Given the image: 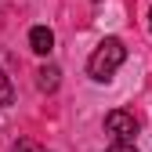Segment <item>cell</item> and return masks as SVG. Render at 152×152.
Here are the masks:
<instances>
[{"label": "cell", "instance_id": "cell-2", "mask_svg": "<svg viewBox=\"0 0 152 152\" xmlns=\"http://www.w3.org/2000/svg\"><path fill=\"white\" fill-rule=\"evenodd\" d=\"M105 130L116 141H130V145H134V138H138V120L130 116L127 109H112L109 116H105Z\"/></svg>", "mask_w": 152, "mask_h": 152}, {"label": "cell", "instance_id": "cell-4", "mask_svg": "<svg viewBox=\"0 0 152 152\" xmlns=\"http://www.w3.org/2000/svg\"><path fill=\"white\" fill-rule=\"evenodd\" d=\"M58 83H62V69L58 65H40V72H36V87L40 91H58Z\"/></svg>", "mask_w": 152, "mask_h": 152}, {"label": "cell", "instance_id": "cell-1", "mask_svg": "<svg viewBox=\"0 0 152 152\" xmlns=\"http://www.w3.org/2000/svg\"><path fill=\"white\" fill-rule=\"evenodd\" d=\"M123 62H127L123 40H120V36H105V40L94 47V54L87 58V76L98 80V83H105V80H112V72H116Z\"/></svg>", "mask_w": 152, "mask_h": 152}, {"label": "cell", "instance_id": "cell-7", "mask_svg": "<svg viewBox=\"0 0 152 152\" xmlns=\"http://www.w3.org/2000/svg\"><path fill=\"white\" fill-rule=\"evenodd\" d=\"M105 152H138V148L130 145V141H112V145H109Z\"/></svg>", "mask_w": 152, "mask_h": 152}, {"label": "cell", "instance_id": "cell-5", "mask_svg": "<svg viewBox=\"0 0 152 152\" xmlns=\"http://www.w3.org/2000/svg\"><path fill=\"white\" fill-rule=\"evenodd\" d=\"M11 102H15V87H11V80H7V72L0 69V109L11 105Z\"/></svg>", "mask_w": 152, "mask_h": 152}, {"label": "cell", "instance_id": "cell-3", "mask_svg": "<svg viewBox=\"0 0 152 152\" xmlns=\"http://www.w3.org/2000/svg\"><path fill=\"white\" fill-rule=\"evenodd\" d=\"M29 51L51 54V51H54V33H51L47 26H33V29H29Z\"/></svg>", "mask_w": 152, "mask_h": 152}, {"label": "cell", "instance_id": "cell-8", "mask_svg": "<svg viewBox=\"0 0 152 152\" xmlns=\"http://www.w3.org/2000/svg\"><path fill=\"white\" fill-rule=\"evenodd\" d=\"M148 33H152V11H148Z\"/></svg>", "mask_w": 152, "mask_h": 152}, {"label": "cell", "instance_id": "cell-6", "mask_svg": "<svg viewBox=\"0 0 152 152\" xmlns=\"http://www.w3.org/2000/svg\"><path fill=\"white\" fill-rule=\"evenodd\" d=\"M11 152H47V148H40V145H36V141H29V138H18Z\"/></svg>", "mask_w": 152, "mask_h": 152}]
</instances>
